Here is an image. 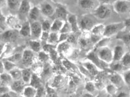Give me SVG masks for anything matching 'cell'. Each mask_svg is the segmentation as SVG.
<instances>
[{
  "label": "cell",
  "instance_id": "obj_1",
  "mask_svg": "<svg viewBox=\"0 0 130 97\" xmlns=\"http://www.w3.org/2000/svg\"><path fill=\"white\" fill-rule=\"evenodd\" d=\"M124 29H125V25H124V22L111 23L110 24H108L107 25H105L104 37L110 38L122 31V30Z\"/></svg>",
  "mask_w": 130,
  "mask_h": 97
},
{
  "label": "cell",
  "instance_id": "obj_2",
  "mask_svg": "<svg viewBox=\"0 0 130 97\" xmlns=\"http://www.w3.org/2000/svg\"><path fill=\"white\" fill-rule=\"evenodd\" d=\"M112 8L118 15H122L130 14V1L115 0L112 3Z\"/></svg>",
  "mask_w": 130,
  "mask_h": 97
},
{
  "label": "cell",
  "instance_id": "obj_3",
  "mask_svg": "<svg viewBox=\"0 0 130 97\" xmlns=\"http://www.w3.org/2000/svg\"><path fill=\"white\" fill-rule=\"evenodd\" d=\"M93 15L96 18L100 20H106L111 17L112 13L109 5L100 4L94 10Z\"/></svg>",
  "mask_w": 130,
  "mask_h": 97
},
{
  "label": "cell",
  "instance_id": "obj_4",
  "mask_svg": "<svg viewBox=\"0 0 130 97\" xmlns=\"http://www.w3.org/2000/svg\"><path fill=\"white\" fill-rule=\"evenodd\" d=\"M100 50L98 53V56L99 59L102 61L105 62V63H111L113 61V52L108 47L100 48Z\"/></svg>",
  "mask_w": 130,
  "mask_h": 97
},
{
  "label": "cell",
  "instance_id": "obj_5",
  "mask_svg": "<svg viewBox=\"0 0 130 97\" xmlns=\"http://www.w3.org/2000/svg\"><path fill=\"white\" fill-rule=\"evenodd\" d=\"M31 37L33 39H40V36L42 33V25L38 21H34L31 23Z\"/></svg>",
  "mask_w": 130,
  "mask_h": 97
},
{
  "label": "cell",
  "instance_id": "obj_6",
  "mask_svg": "<svg viewBox=\"0 0 130 97\" xmlns=\"http://www.w3.org/2000/svg\"><path fill=\"white\" fill-rule=\"evenodd\" d=\"M95 25L94 22L89 16H83L80 21L79 27L84 31H90Z\"/></svg>",
  "mask_w": 130,
  "mask_h": 97
},
{
  "label": "cell",
  "instance_id": "obj_7",
  "mask_svg": "<svg viewBox=\"0 0 130 97\" xmlns=\"http://www.w3.org/2000/svg\"><path fill=\"white\" fill-rule=\"evenodd\" d=\"M40 12L44 16L46 17H52L55 15V9L50 3L44 2L40 6Z\"/></svg>",
  "mask_w": 130,
  "mask_h": 97
},
{
  "label": "cell",
  "instance_id": "obj_8",
  "mask_svg": "<svg viewBox=\"0 0 130 97\" xmlns=\"http://www.w3.org/2000/svg\"><path fill=\"white\" fill-rule=\"evenodd\" d=\"M33 51L30 50H25L22 57L23 64L27 66L32 65L34 63V53Z\"/></svg>",
  "mask_w": 130,
  "mask_h": 97
},
{
  "label": "cell",
  "instance_id": "obj_9",
  "mask_svg": "<svg viewBox=\"0 0 130 97\" xmlns=\"http://www.w3.org/2000/svg\"><path fill=\"white\" fill-rule=\"evenodd\" d=\"M55 15H56L57 18L65 21L66 20H67L68 16V12L67 7L64 5L59 3L55 8Z\"/></svg>",
  "mask_w": 130,
  "mask_h": 97
},
{
  "label": "cell",
  "instance_id": "obj_10",
  "mask_svg": "<svg viewBox=\"0 0 130 97\" xmlns=\"http://www.w3.org/2000/svg\"><path fill=\"white\" fill-rule=\"evenodd\" d=\"M112 52H113V61L112 62L120 61L123 56L126 53L125 51V48L123 45H117Z\"/></svg>",
  "mask_w": 130,
  "mask_h": 97
},
{
  "label": "cell",
  "instance_id": "obj_11",
  "mask_svg": "<svg viewBox=\"0 0 130 97\" xmlns=\"http://www.w3.org/2000/svg\"><path fill=\"white\" fill-rule=\"evenodd\" d=\"M67 22H68L71 26L72 31V32H77L79 29V25L77 24V17L74 15H68L67 18Z\"/></svg>",
  "mask_w": 130,
  "mask_h": 97
},
{
  "label": "cell",
  "instance_id": "obj_12",
  "mask_svg": "<svg viewBox=\"0 0 130 97\" xmlns=\"http://www.w3.org/2000/svg\"><path fill=\"white\" fill-rule=\"evenodd\" d=\"M78 3L84 10H91L95 7V0H79Z\"/></svg>",
  "mask_w": 130,
  "mask_h": 97
},
{
  "label": "cell",
  "instance_id": "obj_13",
  "mask_svg": "<svg viewBox=\"0 0 130 97\" xmlns=\"http://www.w3.org/2000/svg\"><path fill=\"white\" fill-rule=\"evenodd\" d=\"M110 79H111V83L115 85H116L118 88L122 87L123 84H125L124 79H123V76H122L121 75H120L118 73L113 74L111 76Z\"/></svg>",
  "mask_w": 130,
  "mask_h": 97
},
{
  "label": "cell",
  "instance_id": "obj_14",
  "mask_svg": "<svg viewBox=\"0 0 130 97\" xmlns=\"http://www.w3.org/2000/svg\"><path fill=\"white\" fill-rule=\"evenodd\" d=\"M31 9V4H30L29 2H28L27 0H23L21 2L20 6L19 8V12L20 14L23 15H29L30 10Z\"/></svg>",
  "mask_w": 130,
  "mask_h": 97
},
{
  "label": "cell",
  "instance_id": "obj_15",
  "mask_svg": "<svg viewBox=\"0 0 130 97\" xmlns=\"http://www.w3.org/2000/svg\"><path fill=\"white\" fill-rule=\"evenodd\" d=\"M105 25H104V24H95L93 27L92 28V30H90V32H91L92 34H93V35L102 37V36H104V31H105Z\"/></svg>",
  "mask_w": 130,
  "mask_h": 97
},
{
  "label": "cell",
  "instance_id": "obj_16",
  "mask_svg": "<svg viewBox=\"0 0 130 97\" xmlns=\"http://www.w3.org/2000/svg\"><path fill=\"white\" fill-rule=\"evenodd\" d=\"M7 20V24L14 30H18V29L20 30V28L22 27V25L20 24L19 20L15 16H12V15L9 16Z\"/></svg>",
  "mask_w": 130,
  "mask_h": 97
},
{
  "label": "cell",
  "instance_id": "obj_17",
  "mask_svg": "<svg viewBox=\"0 0 130 97\" xmlns=\"http://www.w3.org/2000/svg\"><path fill=\"white\" fill-rule=\"evenodd\" d=\"M65 21L62 20L59 18H57L52 22V27H51V31L53 32L60 33L61 30H62Z\"/></svg>",
  "mask_w": 130,
  "mask_h": 97
},
{
  "label": "cell",
  "instance_id": "obj_18",
  "mask_svg": "<svg viewBox=\"0 0 130 97\" xmlns=\"http://www.w3.org/2000/svg\"><path fill=\"white\" fill-rule=\"evenodd\" d=\"M25 82L24 81L18 79V80H16L12 84L11 88L15 93H23L24 88H25Z\"/></svg>",
  "mask_w": 130,
  "mask_h": 97
},
{
  "label": "cell",
  "instance_id": "obj_19",
  "mask_svg": "<svg viewBox=\"0 0 130 97\" xmlns=\"http://www.w3.org/2000/svg\"><path fill=\"white\" fill-rule=\"evenodd\" d=\"M59 38H60V33L51 31L50 34H49V37L47 40V44H50L52 46H54L57 43H59Z\"/></svg>",
  "mask_w": 130,
  "mask_h": 97
},
{
  "label": "cell",
  "instance_id": "obj_20",
  "mask_svg": "<svg viewBox=\"0 0 130 97\" xmlns=\"http://www.w3.org/2000/svg\"><path fill=\"white\" fill-rule=\"evenodd\" d=\"M40 9L38 7L35 6L33 7H31V10H30L29 12V18L31 20V21L34 22V21H37L38 18L40 16Z\"/></svg>",
  "mask_w": 130,
  "mask_h": 97
},
{
  "label": "cell",
  "instance_id": "obj_21",
  "mask_svg": "<svg viewBox=\"0 0 130 97\" xmlns=\"http://www.w3.org/2000/svg\"><path fill=\"white\" fill-rule=\"evenodd\" d=\"M18 37V33L16 32L14 30H9V31H6L3 35V38L6 40V41L9 42H12L14 41Z\"/></svg>",
  "mask_w": 130,
  "mask_h": 97
},
{
  "label": "cell",
  "instance_id": "obj_22",
  "mask_svg": "<svg viewBox=\"0 0 130 97\" xmlns=\"http://www.w3.org/2000/svg\"><path fill=\"white\" fill-rule=\"evenodd\" d=\"M20 34L24 37H31V24L29 22H25L20 30Z\"/></svg>",
  "mask_w": 130,
  "mask_h": 97
},
{
  "label": "cell",
  "instance_id": "obj_23",
  "mask_svg": "<svg viewBox=\"0 0 130 97\" xmlns=\"http://www.w3.org/2000/svg\"><path fill=\"white\" fill-rule=\"evenodd\" d=\"M23 95L27 97L37 96V88L31 85L25 87L23 91Z\"/></svg>",
  "mask_w": 130,
  "mask_h": 97
},
{
  "label": "cell",
  "instance_id": "obj_24",
  "mask_svg": "<svg viewBox=\"0 0 130 97\" xmlns=\"http://www.w3.org/2000/svg\"><path fill=\"white\" fill-rule=\"evenodd\" d=\"M32 74L31 72V69L29 68H25L22 71V78L23 81L25 82V84H30L31 79L32 78Z\"/></svg>",
  "mask_w": 130,
  "mask_h": 97
},
{
  "label": "cell",
  "instance_id": "obj_25",
  "mask_svg": "<svg viewBox=\"0 0 130 97\" xmlns=\"http://www.w3.org/2000/svg\"><path fill=\"white\" fill-rule=\"evenodd\" d=\"M29 43L31 50H32L34 52L39 53L40 51H41V44L39 41L35 39H33L32 40H30Z\"/></svg>",
  "mask_w": 130,
  "mask_h": 97
},
{
  "label": "cell",
  "instance_id": "obj_26",
  "mask_svg": "<svg viewBox=\"0 0 130 97\" xmlns=\"http://www.w3.org/2000/svg\"><path fill=\"white\" fill-rule=\"evenodd\" d=\"M120 63L124 67L130 69V52H126L122 58Z\"/></svg>",
  "mask_w": 130,
  "mask_h": 97
},
{
  "label": "cell",
  "instance_id": "obj_27",
  "mask_svg": "<svg viewBox=\"0 0 130 97\" xmlns=\"http://www.w3.org/2000/svg\"><path fill=\"white\" fill-rule=\"evenodd\" d=\"M29 84L37 89L41 86V80H40V79L39 78V77L37 76V74H32V78H31V82H30Z\"/></svg>",
  "mask_w": 130,
  "mask_h": 97
},
{
  "label": "cell",
  "instance_id": "obj_28",
  "mask_svg": "<svg viewBox=\"0 0 130 97\" xmlns=\"http://www.w3.org/2000/svg\"><path fill=\"white\" fill-rule=\"evenodd\" d=\"M21 2L22 1L20 0H8V5L10 9L13 10H18Z\"/></svg>",
  "mask_w": 130,
  "mask_h": 97
},
{
  "label": "cell",
  "instance_id": "obj_29",
  "mask_svg": "<svg viewBox=\"0 0 130 97\" xmlns=\"http://www.w3.org/2000/svg\"><path fill=\"white\" fill-rule=\"evenodd\" d=\"M10 74L12 76V79L15 80H18L20 79L22 77V71H20V69H12L10 71Z\"/></svg>",
  "mask_w": 130,
  "mask_h": 97
},
{
  "label": "cell",
  "instance_id": "obj_30",
  "mask_svg": "<svg viewBox=\"0 0 130 97\" xmlns=\"http://www.w3.org/2000/svg\"><path fill=\"white\" fill-rule=\"evenodd\" d=\"M59 52L61 53H67L68 52V50L70 49V44L68 42H61V44H59V47H58Z\"/></svg>",
  "mask_w": 130,
  "mask_h": 97
},
{
  "label": "cell",
  "instance_id": "obj_31",
  "mask_svg": "<svg viewBox=\"0 0 130 97\" xmlns=\"http://www.w3.org/2000/svg\"><path fill=\"white\" fill-rule=\"evenodd\" d=\"M118 88L116 85L112 84H109L106 87L107 92L111 96L117 95V94L118 93Z\"/></svg>",
  "mask_w": 130,
  "mask_h": 97
},
{
  "label": "cell",
  "instance_id": "obj_32",
  "mask_svg": "<svg viewBox=\"0 0 130 97\" xmlns=\"http://www.w3.org/2000/svg\"><path fill=\"white\" fill-rule=\"evenodd\" d=\"M52 24V22H51L50 20H45L43 21V22L41 24L42 31L50 32V31H51Z\"/></svg>",
  "mask_w": 130,
  "mask_h": 97
},
{
  "label": "cell",
  "instance_id": "obj_33",
  "mask_svg": "<svg viewBox=\"0 0 130 97\" xmlns=\"http://www.w3.org/2000/svg\"><path fill=\"white\" fill-rule=\"evenodd\" d=\"M0 78H1V79H2V82L4 85L5 84H8L9 83H10L12 79V76H10V74H2Z\"/></svg>",
  "mask_w": 130,
  "mask_h": 97
},
{
  "label": "cell",
  "instance_id": "obj_34",
  "mask_svg": "<svg viewBox=\"0 0 130 97\" xmlns=\"http://www.w3.org/2000/svg\"><path fill=\"white\" fill-rule=\"evenodd\" d=\"M3 65H4L5 69L7 71H12V69H14L15 68V64L13 62L11 61H4Z\"/></svg>",
  "mask_w": 130,
  "mask_h": 97
},
{
  "label": "cell",
  "instance_id": "obj_35",
  "mask_svg": "<svg viewBox=\"0 0 130 97\" xmlns=\"http://www.w3.org/2000/svg\"><path fill=\"white\" fill-rule=\"evenodd\" d=\"M50 59V56L46 53L45 52H39V60L40 62H46Z\"/></svg>",
  "mask_w": 130,
  "mask_h": 97
},
{
  "label": "cell",
  "instance_id": "obj_36",
  "mask_svg": "<svg viewBox=\"0 0 130 97\" xmlns=\"http://www.w3.org/2000/svg\"><path fill=\"white\" fill-rule=\"evenodd\" d=\"M113 64H112V69L114 71H115V72H119V71H121L122 70L123 67L124 66H122V63H120V61L119 62H112Z\"/></svg>",
  "mask_w": 130,
  "mask_h": 97
},
{
  "label": "cell",
  "instance_id": "obj_37",
  "mask_svg": "<svg viewBox=\"0 0 130 97\" xmlns=\"http://www.w3.org/2000/svg\"><path fill=\"white\" fill-rule=\"evenodd\" d=\"M85 89L87 91H89V93H93L96 89V85L92 81H88L85 85Z\"/></svg>",
  "mask_w": 130,
  "mask_h": 97
},
{
  "label": "cell",
  "instance_id": "obj_38",
  "mask_svg": "<svg viewBox=\"0 0 130 97\" xmlns=\"http://www.w3.org/2000/svg\"><path fill=\"white\" fill-rule=\"evenodd\" d=\"M72 31L71 26L68 22H65L64 24L63 27H62V30H61L60 33H69Z\"/></svg>",
  "mask_w": 130,
  "mask_h": 97
},
{
  "label": "cell",
  "instance_id": "obj_39",
  "mask_svg": "<svg viewBox=\"0 0 130 97\" xmlns=\"http://www.w3.org/2000/svg\"><path fill=\"white\" fill-rule=\"evenodd\" d=\"M123 79L125 84L128 86H130V69L124 72L123 74Z\"/></svg>",
  "mask_w": 130,
  "mask_h": 97
},
{
  "label": "cell",
  "instance_id": "obj_40",
  "mask_svg": "<svg viewBox=\"0 0 130 97\" xmlns=\"http://www.w3.org/2000/svg\"><path fill=\"white\" fill-rule=\"evenodd\" d=\"M109 42V38L105 37V38H103L102 40H100L97 43V46H96L98 48H102L104 47V46H107Z\"/></svg>",
  "mask_w": 130,
  "mask_h": 97
},
{
  "label": "cell",
  "instance_id": "obj_41",
  "mask_svg": "<svg viewBox=\"0 0 130 97\" xmlns=\"http://www.w3.org/2000/svg\"><path fill=\"white\" fill-rule=\"evenodd\" d=\"M120 39L124 42V43L127 46H130V34L129 33L124 34L120 37Z\"/></svg>",
  "mask_w": 130,
  "mask_h": 97
},
{
  "label": "cell",
  "instance_id": "obj_42",
  "mask_svg": "<svg viewBox=\"0 0 130 97\" xmlns=\"http://www.w3.org/2000/svg\"><path fill=\"white\" fill-rule=\"evenodd\" d=\"M45 92H46V91L45 90V89L43 87V86H40V87H38L37 89V96H42L45 95Z\"/></svg>",
  "mask_w": 130,
  "mask_h": 97
},
{
  "label": "cell",
  "instance_id": "obj_43",
  "mask_svg": "<svg viewBox=\"0 0 130 97\" xmlns=\"http://www.w3.org/2000/svg\"><path fill=\"white\" fill-rule=\"evenodd\" d=\"M85 66H87V69L89 70V72H90L91 74H94L96 73V68H95L94 65H92L91 63H86Z\"/></svg>",
  "mask_w": 130,
  "mask_h": 97
},
{
  "label": "cell",
  "instance_id": "obj_44",
  "mask_svg": "<svg viewBox=\"0 0 130 97\" xmlns=\"http://www.w3.org/2000/svg\"><path fill=\"white\" fill-rule=\"evenodd\" d=\"M49 34H50V32L42 31L41 36H40V39L42 41H45L47 43V38H48V37H49Z\"/></svg>",
  "mask_w": 130,
  "mask_h": 97
},
{
  "label": "cell",
  "instance_id": "obj_45",
  "mask_svg": "<svg viewBox=\"0 0 130 97\" xmlns=\"http://www.w3.org/2000/svg\"><path fill=\"white\" fill-rule=\"evenodd\" d=\"M124 25H125V29L124 30H126V31L129 32L130 31V18H127L125 20V21L124 22Z\"/></svg>",
  "mask_w": 130,
  "mask_h": 97
},
{
  "label": "cell",
  "instance_id": "obj_46",
  "mask_svg": "<svg viewBox=\"0 0 130 97\" xmlns=\"http://www.w3.org/2000/svg\"><path fill=\"white\" fill-rule=\"evenodd\" d=\"M98 2L102 5H109L113 3L115 0H97Z\"/></svg>",
  "mask_w": 130,
  "mask_h": 97
},
{
  "label": "cell",
  "instance_id": "obj_47",
  "mask_svg": "<svg viewBox=\"0 0 130 97\" xmlns=\"http://www.w3.org/2000/svg\"><path fill=\"white\" fill-rule=\"evenodd\" d=\"M8 92H9V88H7L4 85H3V86L0 85V94L3 95L5 93H8Z\"/></svg>",
  "mask_w": 130,
  "mask_h": 97
},
{
  "label": "cell",
  "instance_id": "obj_48",
  "mask_svg": "<svg viewBox=\"0 0 130 97\" xmlns=\"http://www.w3.org/2000/svg\"><path fill=\"white\" fill-rule=\"evenodd\" d=\"M75 41V37L74 35H69L67 38V42L69 43H74Z\"/></svg>",
  "mask_w": 130,
  "mask_h": 97
},
{
  "label": "cell",
  "instance_id": "obj_49",
  "mask_svg": "<svg viewBox=\"0 0 130 97\" xmlns=\"http://www.w3.org/2000/svg\"><path fill=\"white\" fill-rule=\"evenodd\" d=\"M116 96H129V94H127L126 91H121V92H119V93H117Z\"/></svg>",
  "mask_w": 130,
  "mask_h": 97
},
{
  "label": "cell",
  "instance_id": "obj_50",
  "mask_svg": "<svg viewBox=\"0 0 130 97\" xmlns=\"http://www.w3.org/2000/svg\"><path fill=\"white\" fill-rule=\"evenodd\" d=\"M4 65L2 62H0V74H3V71H4Z\"/></svg>",
  "mask_w": 130,
  "mask_h": 97
},
{
  "label": "cell",
  "instance_id": "obj_51",
  "mask_svg": "<svg viewBox=\"0 0 130 97\" xmlns=\"http://www.w3.org/2000/svg\"><path fill=\"white\" fill-rule=\"evenodd\" d=\"M5 21V18L4 16H3V15L2 14V12H0V22H2Z\"/></svg>",
  "mask_w": 130,
  "mask_h": 97
},
{
  "label": "cell",
  "instance_id": "obj_52",
  "mask_svg": "<svg viewBox=\"0 0 130 97\" xmlns=\"http://www.w3.org/2000/svg\"><path fill=\"white\" fill-rule=\"evenodd\" d=\"M3 46L2 45V44H0V54H1L2 52V49H3Z\"/></svg>",
  "mask_w": 130,
  "mask_h": 97
},
{
  "label": "cell",
  "instance_id": "obj_53",
  "mask_svg": "<svg viewBox=\"0 0 130 97\" xmlns=\"http://www.w3.org/2000/svg\"><path fill=\"white\" fill-rule=\"evenodd\" d=\"M5 3V0H0V5H2Z\"/></svg>",
  "mask_w": 130,
  "mask_h": 97
},
{
  "label": "cell",
  "instance_id": "obj_54",
  "mask_svg": "<svg viewBox=\"0 0 130 97\" xmlns=\"http://www.w3.org/2000/svg\"><path fill=\"white\" fill-rule=\"evenodd\" d=\"M33 1L35 2H40L41 1H42V0H33Z\"/></svg>",
  "mask_w": 130,
  "mask_h": 97
},
{
  "label": "cell",
  "instance_id": "obj_55",
  "mask_svg": "<svg viewBox=\"0 0 130 97\" xmlns=\"http://www.w3.org/2000/svg\"><path fill=\"white\" fill-rule=\"evenodd\" d=\"M2 84V79H1V78H0V85Z\"/></svg>",
  "mask_w": 130,
  "mask_h": 97
},
{
  "label": "cell",
  "instance_id": "obj_56",
  "mask_svg": "<svg viewBox=\"0 0 130 97\" xmlns=\"http://www.w3.org/2000/svg\"><path fill=\"white\" fill-rule=\"evenodd\" d=\"M59 1H64V0H59Z\"/></svg>",
  "mask_w": 130,
  "mask_h": 97
},
{
  "label": "cell",
  "instance_id": "obj_57",
  "mask_svg": "<svg viewBox=\"0 0 130 97\" xmlns=\"http://www.w3.org/2000/svg\"><path fill=\"white\" fill-rule=\"evenodd\" d=\"M129 96H130V93H129Z\"/></svg>",
  "mask_w": 130,
  "mask_h": 97
},
{
  "label": "cell",
  "instance_id": "obj_58",
  "mask_svg": "<svg viewBox=\"0 0 130 97\" xmlns=\"http://www.w3.org/2000/svg\"><path fill=\"white\" fill-rule=\"evenodd\" d=\"M129 52H130V50H129Z\"/></svg>",
  "mask_w": 130,
  "mask_h": 97
},
{
  "label": "cell",
  "instance_id": "obj_59",
  "mask_svg": "<svg viewBox=\"0 0 130 97\" xmlns=\"http://www.w3.org/2000/svg\"><path fill=\"white\" fill-rule=\"evenodd\" d=\"M129 1H130V0H129Z\"/></svg>",
  "mask_w": 130,
  "mask_h": 97
}]
</instances>
